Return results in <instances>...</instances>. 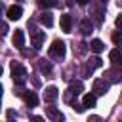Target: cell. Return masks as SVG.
Wrapping results in <instances>:
<instances>
[{
  "label": "cell",
  "mask_w": 122,
  "mask_h": 122,
  "mask_svg": "<svg viewBox=\"0 0 122 122\" xmlns=\"http://www.w3.org/2000/svg\"><path fill=\"white\" fill-rule=\"evenodd\" d=\"M38 6L40 8H53V6H57V0H38Z\"/></svg>",
  "instance_id": "cell-19"
},
{
  "label": "cell",
  "mask_w": 122,
  "mask_h": 122,
  "mask_svg": "<svg viewBox=\"0 0 122 122\" xmlns=\"http://www.w3.org/2000/svg\"><path fill=\"white\" fill-rule=\"evenodd\" d=\"M23 44H25V34H23L21 29H17L15 34H13V46L15 48H23Z\"/></svg>",
  "instance_id": "cell-10"
},
{
  "label": "cell",
  "mask_w": 122,
  "mask_h": 122,
  "mask_svg": "<svg viewBox=\"0 0 122 122\" xmlns=\"http://www.w3.org/2000/svg\"><path fill=\"white\" fill-rule=\"evenodd\" d=\"M88 65H90V67H92V69H99V67H101V65H103V59H101V57H97V55H95V57H92V59H90V61H88Z\"/></svg>",
  "instance_id": "cell-18"
},
{
  "label": "cell",
  "mask_w": 122,
  "mask_h": 122,
  "mask_svg": "<svg viewBox=\"0 0 122 122\" xmlns=\"http://www.w3.org/2000/svg\"><path fill=\"white\" fill-rule=\"evenodd\" d=\"M21 15H23V8H21V6H10V8H8V17H10L11 21L21 19Z\"/></svg>",
  "instance_id": "cell-8"
},
{
  "label": "cell",
  "mask_w": 122,
  "mask_h": 122,
  "mask_svg": "<svg viewBox=\"0 0 122 122\" xmlns=\"http://www.w3.org/2000/svg\"><path fill=\"white\" fill-rule=\"evenodd\" d=\"M46 116L51 120H63V114L55 109V107H46Z\"/></svg>",
  "instance_id": "cell-11"
},
{
  "label": "cell",
  "mask_w": 122,
  "mask_h": 122,
  "mask_svg": "<svg viewBox=\"0 0 122 122\" xmlns=\"http://www.w3.org/2000/svg\"><path fill=\"white\" fill-rule=\"evenodd\" d=\"M59 25H61V30L63 32H71L72 30V17L71 15H61V21H59Z\"/></svg>",
  "instance_id": "cell-6"
},
{
  "label": "cell",
  "mask_w": 122,
  "mask_h": 122,
  "mask_svg": "<svg viewBox=\"0 0 122 122\" xmlns=\"http://www.w3.org/2000/svg\"><path fill=\"white\" fill-rule=\"evenodd\" d=\"M44 40H46V32L44 30H32L30 32V44L34 46V50H40Z\"/></svg>",
  "instance_id": "cell-3"
},
{
  "label": "cell",
  "mask_w": 122,
  "mask_h": 122,
  "mask_svg": "<svg viewBox=\"0 0 122 122\" xmlns=\"http://www.w3.org/2000/svg\"><path fill=\"white\" fill-rule=\"evenodd\" d=\"M38 69H40L42 74H51V65H50V61H46V59H40V61H38Z\"/></svg>",
  "instance_id": "cell-15"
},
{
  "label": "cell",
  "mask_w": 122,
  "mask_h": 122,
  "mask_svg": "<svg viewBox=\"0 0 122 122\" xmlns=\"http://www.w3.org/2000/svg\"><path fill=\"white\" fill-rule=\"evenodd\" d=\"M114 25H116V27H118V29L122 30V13H120V15H118V17L114 19Z\"/></svg>",
  "instance_id": "cell-22"
},
{
  "label": "cell",
  "mask_w": 122,
  "mask_h": 122,
  "mask_svg": "<svg viewBox=\"0 0 122 122\" xmlns=\"http://www.w3.org/2000/svg\"><path fill=\"white\" fill-rule=\"evenodd\" d=\"M82 90H84V84H82V82H71V86H69V93H67V101L71 99V95H78V93H82Z\"/></svg>",
  "instance_id": "cell-7"
},
{
  "label": "cell",
  "mask_w": 122,
  "mask_h": 122,
  "mask_svg": "<svg viewBox=\"0 0 122 122\" xmlns=\"http://www.w3.org/2000/svg\"><path fill=\"white\" fill-rule=\"evenodd\" d=\"M8 118H10V120L15 118V112H13V111H8Z\"/></svg>",
  "instance_id": "cell-25"
},
{
  "label": "cell",
  "mask_w": 122,
  "mask_h": 122,
  "mask_svg": "<svg viewBox=\"0 0 122 122\" xmlns=\"http://www.w3.org/2000/svg\"><path fill=\"white\" fill-rule=\"evenodd\" d=\"M82 105L84 107H95V93H86L82 97Z\"/></svg>",
  "instance_id": "cell-17"
},
{
  "label": "cell",
  "mask_w": 122,
  "mask_h": 122,
  "mask_svg": "<svg viewBox=\"0 0 122 122\" xmlns=\"http://www.w3.org/2000/svg\"><path fill=\"white\" fill-rule=\"evenodd\" d=\"M11 76H13V82L15 84H23L25 80H27V69L21 65V63H17V61H11Z\"/></svg>",
  "instance_id": "cell-1"
},
{
  "label": "cell",
  "mask_w": 122,
  "mask_h": 122,
  "mask_svg": "<svg viewBox=\"0 0 122 122\" xmlns=\"http://www.w3.org/2000/svg\"><path fill=\"white\" fill-rule=\"evenodd\" d=\"M40 23L44 25V27H51L53 25V17H51V13H48V11H44V13H40Z\"/></svg>",
  "instance_id": "cell-13"
},
{
  "label": "cell",
  "mask_w": 122,
  "mask_h": 122,
  "mask_svg": "<svg viewBox=\"0 0 122 122\" xmlns=\"http://www.w3.org/2000/svg\"><path fill=\"white\" fill-rule=\"evenodd\" d=\"M105 76H111V80H112V82H118V80H120V72H114V71L107 72Z\"/></svg>",
  "instance_id": "cell-21"
},
{
  "label": "cell",
  "mask_w": 122,
  "mask_h": 122,
  "mask_svg": "<svg viewBox=\"0 0 122 122\" xmlns=\"http://www.w3.org/2000/svg\"><path fill=\"white\" fill-rule=\"evenodd\" d=\"M23 101L29 105V107H36L38 105V97L34 92H23Z\"/></svg>",
  "instance_id": "cell-9"
},
{
  "label": "cell",
  "mask_w": 122,
  "mask_h": 122,
  "mask_svg": "<svg viewBox=\"0 0 122 122\" xmlns=\"http://www.w3.org/2000/svg\"><path fill=\"white\" fill-rule=\"evenodd\" d=\"M107 90H109V82H107V80L97 78V80L93 82V93H95V95H103V93H107Z\"/></svg>",
  "instance_id": "cell-4"
},
{
  "label": "cell",
  "mask_w": 122,
  "mask_h": 122,
  "mask_svg": "<svg viewBox=\"0 0 122 122\" xmlns=\"http://www.w3.org/2000/svg\"><path fill=\"white\" fill-rule=\"evenodd\" d=\"M90 48H92V51H95V53H101V51L105 50V44H103V42H101L99 38H95V40H92Z\"/></svg>",
  "instance_id": "cell-16"
},
{
  "label": "cell",
  "mask_w": 122,
  "mask_h": 122,
  "mask_svg": "<svg viewBox=\"0 0 122 122\" xmlns=\"http://www.w3.org/2000/svg\"><path fill=\"white\" fill-rule=\"evenodd\" d=\"M109 59L114 63V65H122V50H111V53H109Z\"/></svg>",
  "instance_id": "cell-12"
},
{
  "label": "cell",
  "mask_w": 122,
  "mask_h": 122,
  "mask_svg": "<svg viewBox=\"0 0 122 122\" xmlns=\"http://www.w3.org/2000/svg\"><path fill=\"white\" fill-rule=\"evenodd\" d=\"M76 2H78V4H80V6H86V4H88V2H90V0H76Z\"/></svg>",
  "instance_id": "cell-26"
},
{
  "label": "cell",
  "mask_w": 122,
  "mask_h": 122,
  "mask_svg": "<svg viewBox=\"0 0 122 122\" xmlns=\"http://www.w3.org/2000/svg\"><path fill=\"white\" fill-rule=\"evenodd\" d=\"M101 2H107V0H101Z\"/></svg>",
  "instance_id": "cell-27"
},
{
  "label": "cell",
  "mask_w": 122,
  "mask_h": 122,
  "mask_svg": "<svg viewBox=\"0 0 122 122\" xmlns=\"http://www.w3.org/2000/svg\"><path fill=\"white\" fill-rule=\"evenodd\" d=\"M95 21H97V23H101V21H103V11H99V10L95 11Z\"/></svg>",
  "instance_id": "cell-23"
},
{
  "label": "cell",
  "mask_w": 122,
  "mask_h": 122,
  "mask_svg": "<svg viewBox=\"0 0 122 122\" xmlns=\"http://www.w3.org/2000/svg\"><path fill=\"white\" fill-rule=\"evenodd\" d=\"M57 97H59V90H57L55 86H48V88L44 90V101H46V103H53Z\"/></svg>",
  "instance_id": "cell-5"
},
{
  "label": "cell",
  "mask_w": 122,
  "mask_h": 122,
  "mask_svg": "<svg viewBox=\"0 0 122 122\" xmlns=\"http://www.w3.org/2000/svg\"><path fill=\"white\" fill-rule=\"evenodd\" d=\"M2 34H8V25L2 23Z\"/></svg>",
  "instance_id": "cell-24"
},
{
  "label": "cell",
  "mask_w": 122,
  "mask_h": 122,
  "mask_svg": "<svg viewBox=\"0 0 122 122\" xmlns=\"http://www.w3.org/2000/svg\"><path fill=\"white\" fill-rule=\"evenodd\" d=\"M111 38H112V42H114V44H118V46H120V44H122V30H120V29H118V30H114Z\"/></svg>",
  "instance_id": "cell-20"
},
{
  "label": "cell",
  "mask_w": 122,
  "mask_h": 122,
  "mask_svg": "<svg viewBox=\"0 0 122 122\" xmlns=\"http://www.w3.org/2000/svg\"><path fill=\"white\" fill-rule=\"evenodd\" d=\"M80 30H82L84 36L92 34V21H90V19H82V21H80Z\"/></svg>",
  "instance_id": "cell-14"
},
{
  "label": "cell",
  "mask_w": 122,
  "mask_h": 122,
  "mask_svg": "<svg viewBox=\"0 0 122 122\" xmlns=\"http://www.w3.org/2000/svg\"><path fill=\"white\" fill-rule=\"evenodd\" d=\"M48 51H50V57H53V59H63L65 53H67V46H65L63 40H53Z\"/></svg>",
  "instance_id": "cell-2"
}]
</instances>
